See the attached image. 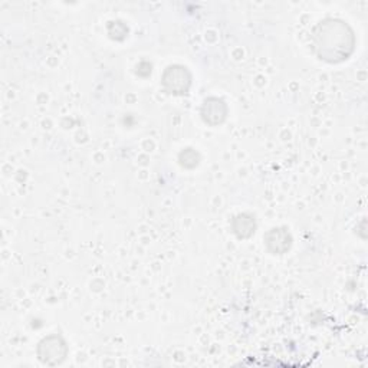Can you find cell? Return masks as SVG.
I'll use <instances>...</instances> for the list:
<instances>
[{
	"mask_svg": "<svg viewBox=\"0 0 368 368\" xmlns=\"http://www.w3.org/2000/svg\"><path fill=\"white\" fill-rule=\"evenodd\" d=\"M314 46L319 59L331 64L341 62L354 51V35L343 21L328 19L317 26Z\"/></svg>",
	"mask_w": 368,
	"mask_h": 368,
	"instance_id": "obj_1",
	"label": "cell"
},
{
	"mask_svg": "<svg viewBox=\"0 0 368 368\" xmlns=\"http://www.w3.org/2000/svg\"><path fill=\"white\" fill-rule=\"evenodd\" d=\"M68 356V347L60 335H49L38 345V357L43 364L58 365Z\"/></svg>",
	"mask_w": 368,
	"mask_h": 368,
	"instance_id": "obj_2",
	"label": "cell"
},
{
	"mask_svg": "<svg viewBox=\"0 0 368 368\" xmlns=\"http://www.w3.org/2000/svg\"><path fill=\"white\" fill-rule=\"evenodd\" d=\"M161 84L165 88V91L170 92V94L176 95L187 94L192 85V75L187 71V68H184L181 65L168 67L163 73Z\"/></svg>",
	"mask_w": 368,
	"mask_h": 368,
	"instance_id": "obj_3",
	"label": "cell"
},
{
	"mask_svg": "<svg viewBox=\"0 0 368 368\" xmlns=\"http://www.w3.org/2000/svg\"><path fill=\"white\" fill-rule=\"evenodd\" d=\"M265 243L272 253L284 255L292 246V236L285 227H275L265 235Z\"/></svg>",
	"mask_w": 368,
	"mask_h": 368,
	"instance_id": "obj_4",
	"label": "cell"
},
{
	"mask_svg": "<svg viewBox=\"0 0 368 368\" xmlns=\"http://www.w3.org/2000/svg\"><path fill=\"white\" fill-rule=\"evenodd\" d=\"M227 106L219 98H209L202 106V117L209 126H219L226 119Z\"/></svg>",
	"mask_w": 368,
	"mask_h": 368,
	"instance_id": "obj_5",
	"label": "cell"
},
{
	"mask_svg": "<svg viewBox=\"0 0 368 368\" xmlns=\"http://www.w3.org/2000/svg\"><path fill=\"white\" fill-rule=\"evenodd\" d=\"M232 229H233V233L239 239H248L255 233L256 223H255L253 216H251V214L248 213H243L233 219Z\"/></svg>",
	"mask_w": 368,
	"mask_h": 368,
	"instance_id": "obj_6",
	"label": "cell"
},
{
	"mask_svg": "<svg viewBox=\"0 0 368 368\" xmlns=\"http://www.w3.org/2000/svg\"><path fill=\"white\" fill-rule=\"evenodd\" d=\"M179 160H180V164H181L183 167H186V168H193V167H196V165L198 164V161H200V157H198V154H197V152H196L194 150L187 148V150H184V151L181 152L180 157H179Z\"/></svg>",
	"mask_w": 368,
	"mask_h": 368,
	"instance_id": "obj_7",
	"label": "cell"
}]
</instances>
